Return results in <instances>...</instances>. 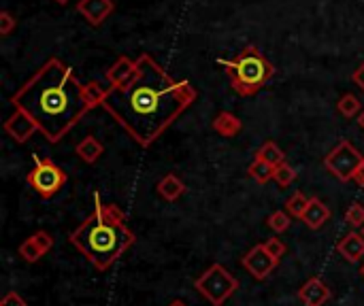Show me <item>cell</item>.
I'll use <instances>...</instances> for the list:
<instances>
[{"instance_id":"cell-1","label":"cell","mask_w":364,"mask_h":306,"mask_svg":"<svg viewBox=\"0 0 364 306\" xmlns=\"http://www.w3.org/2000/svg\"><path fill=\"white\" fill-rule=\"evenodd\" d=\"M194 100L196 90L190 81L173 79L149 54H143L135 75L124 86L109 88L103 109L132 141L149 147Z\"/></svg>"},{"instance_id":"cell-2","label":"cell","mask_w":364,"mask_h":306,"mask_svg":"<svg viewBox=\"0 0 364 306\" xmlns=\"http://www.w3.org/2000/svg\"><path fill=\"white\" fill-rule=\"evenodd\" d=\"M11 105L26 111L50 143H60L90 111L84 83L71 64L50 58L11 98Z\"/></svg>"},{"instance_id":"cell-3","label":"cell","mask_w":364,"mask_h":306,"mask_svg":"<svg viewBox=\"0 0 364 306\" xmlns=\"http://www.w3.org/2000/svg\"><path fill=\"white\" fill-rule=\"evenodd\" d=\"M71 242L92 261L96 270H109L135 242L137 236L126 223V215L115 204H105L94 192V211L71 234Z\"/></svg>"},{"instance_id":"cell-4","label":"cell","mask_w":364,"mask_h":306,"mask_svg":"<svg viewBox=\"0 0 364 306\" xmlns=\"http://www.w3.org/2000/svg\"><path fill=\"white\" fill-rule=\"evenodd\" d=\"M217 64L226 69L232 90L239 96H254L275 75L273 64L256 45H245L232 60H217Z\"/></svg>"},{"instance_id":"cell-5","label":"cell","mask_w":364,"mask_h":306,"mask_svg":"<svg viewBox=\"0 0 364 306\" xmlns=\"http://www.w3.org/2000/svg\"><path fill=\"white\" fill-rule=\"evenodd\" d=\"M194 287L211 306H222L239 289V281L222 264H211L194 281Z\"/></svg>"},{"instance_id":"cell-6","label":"cell","mask_w":364,"mask_h":306,"mask_svg":"<svg viewBox=\"0 0 364 306\" xmlns=\"http://www.w3.org/2000/svg\"><path fill=\"white\" fill-rule=\"evenodd\" d=\"M33 162H35V168L28 172L26 177V183L43 198V200H50L54 198L64 185H67V172L52 160L47 158H41L37 153H33Z\"/></svg>"},{"instance_id":"cell-7","label":"cell","mask_w":364,"mask_h":306,"mask_svg":"<svg viewBox=\"0 0 364 306\" xmlns=\"http://www.w3.org/2000/svg\"><path fill=\"white\" fill-rule=\"evenodd\" d=\"M362 160H364V155L349 141H341L324 158V166L339 181H353V175H356L358 166L362 164Z\"/></svg>"},{"instance_id":"cell-8","label":"cell","mask_w":364,"mask_h":306,"mask_svg":"<svg viewBox=\"0 0 364 306\" xmlns=\"http://www.w3.org/2000/svg\"><path fill=\"white\" fill-rule=\"evenodd\" d=\"M277 266H279V259H275V257L266 251L264 242L251 247V249L243 255V268H245L256 281L268 278Z\"/></svg>"},{"instance_id":"cell-9","label":"cell","mask_w":364,"mask_h":306,"mask_svg":"<svg viewBox=\"0 0 364 306\" xmlns=\"http://www.w3.org/2000/svg\"><path fill=\"white\" fill-rule=\"evenodd\" d=\"M5 132L16 141V143H28L37 132H41L39 130V126H37V122L26 113V111H20V109H16V113L5 122Z\"/></svg>"},{"instance_id":"cell-10","label":"cell","mask_w":364,"mask_h":306,"mask_svg":"<svg viewBox=\"0 0 364 306\" xmlns=\"http://www.w3.org/2000/svg\"><path fill=\"white\" fill-rule=\"evenodd\" d=\"M52 247H54L52 234L45 232V230H39V232H35L33 236H28V238L20 245L18 253L22 255V259L35 264V261H39L47 251H52Z\"/></svg>"},{"instance_id":"cell-11","label":"cell","mask_w":364,"mask_h":306,"mask_svg":"<svg viewBox=\"0 0 364 306\" xmlns=\"http://www.w3.org/2000/svg\"><path fill=\"white\" fill-rule=\"evenodd\" d=\"M330 289L328 285L319 278V276H311L309 281H305L298 289V300L305 306H324L330 300Z\"/></svg>"},{"instance_id":"cell-12","label":"cell","mask_w":364,"mask_h":306,"mask_svg":"<svg viewBox=\"0 0 364 306\" xmlns=\"http://www.w3.org/2000/svg\"><path fill=\"white\" fill-rule=\"evenodd\" d=\"M113 0H79L77 3V11L92 26H101L113 13Z\"/></svg>"},{"instance_id":"cell-13","label":"cell","mask_w":364,"mask_h":306,"mask_svg":"<svg viewBox=\"0 0 364 306\" xmlns=\"http://www.w3.org/2000/svg\"><path fill=\"white\" fill-rule=\"evenodd\" d=\"M336 251L351 264H358L364 257V236L362 232H349L336 242Z\"/></svg>"},{"instance_id":"cell-14","label":"cell","mask_w":364,"mask_h":306,"mask_svg":"<svg viewBox=\"0 0 364 306\" xmlns=\"http://www.w3.org/2000/svg\"><path fill=\"white\" fill-rule=\"evenodd\" d=\"M330 208L317 198V196H313L311 200H309V206H307V211H305V215L300 217V221L309 228V230H319V228H324L328 221H330Z\"/></svg>"},{"instance_id":"cell-15","label":"cell","mask_w":364,"mask_h":306,"mask_svg":"<svg viewBox=\"0 0 364 306\" xmlns=\"http://www.w3.org/2000/svg\"><path fill=\"white\" fill-rule=\"evenodd\" d=\"M137 71V62L130 60L128 56H122L115 60V64L107 71V81L111 83L109 88H115V86H124Z\"/></svg>"},{"instance_id":"cell-16","label":"cell","mask_w":364,"mask_h":306,"mask_svg":"<svg viewBox=\"0 0 364 306\" xmlns=\"http://www.w3.org/2000/svg\"><path fill=\"white\" fill-rule=\"evenodd\" d=\"M213 130L220 134V136H226V139H232L237 136L241 130H243V124L241 119L234 115V113H228V111H222L215 119H213Z\"/></svg>"},{"instance_id":"cell-17","label":"cell","mask_w":364,"mask_h":306,"mask_svg":"<svg viewBox=\"0 0 364 306\" xmlns=\"http://www.w3.org/2000/svg\"><path fill=\"white\" fill-rule=\"evenodd\" d=\"M75 153H77L86 164H96V162L103 158L105 147H103V143H101L96 136H86L84 141H79V143H77Z\"/></svg>"},{"instance_id":"cell-18","label":"cell","mask_w":364,"mask_h":306,"mask_svg":"<svg viewBox=\"0 0 364 306\" xmlns=\"http://www.w3.org/2000/svg\"><path fill=\"white\" fill-rule=\"evenodd\" d=\"M156 189H158V194H160L164 200L175 202V200H179V198L183 196L186 185H183V181H181L177 175H173V172H171V175H164V177L158 181Z\"/></svg>"},{"instance_id":"cell-19","label":"cell","mask_w":364,"mask_h":306,"mask_svg":"<svg viewBox=\"0 0 364 306\" xmlns=\"http://www.w3.org/2000/svg\"><path fill=\"white\" fill-rule=\"evenodd\" d=\"M256 158L262 160V162H266V164H271L273 168L285 164V153H283V151L279 149V145L273 143V141H266V143L256 151Z\"/></svg>"},{"instance_id":"cell-20","label":"cell","mask_w":364,"mask_h":306,"mask_svg":"<svg viewBox=\"0 0 364 306\" xmlns=\"http://www.w3.org/2000/svg\"><path fill=\"white\" fill-rule=\"evenodd\" d=\"M107 92H109V90H105L98 81H88V83L84 86V96H86V102H88L90 111L105 105Z\"/></svg>"},{"instance_id":"cell-21","label":"cell","mask_w":364,"mask_h":306,"mask_svg":"<svg viewBox=\"0 0 364 306\" xmlns=\"http://www.w3.org/2000/svg\"><path fill=\"white\" fill-rule=\"evenodd\" d=\"M336 111L345 117V119H351L356 115L362 113V102L353 96V94H343L336 102Z\"/></svg>"},{"instance_id":"cell-22","label":"cell","mask_w":364,"mask_h":306,"mask_svg":"<svg viewBox=\"0 0 364 306\" xmlns=\"http://www.w3.org/2000/svg\"><path fill=\"white\" fill-rule=\"evenodd\" d=\"M309 200L311 198H307L302 192H296V194H292L288 200H285V213L290 215V217H302L305 215V211H307V206H309Z\"/></svg>"},{"instance_id":"cell-23","label":"cell","mask_w":364,"mask_h":306,"mask_svg":"<svg viewBox=\"0 0 364 306\" xmlns=\"http://www.w3.org/2000/svg\"><path fill=\"white\" fill-rule=\"evenodd\" d=\"M273 172H275V168H273L271 164L258 160V158H256V160L249 164V168H247V175H249L256 183H266V181H271V179H273Z\"/></svg>"},{"instance_id":"cell-24","label":"cell","mask_w":364,"mask_h":306,"mask_svg":"<svg viewBox=\"0 0 364 306\" xmlns=\"http://www.w3.org/2000/svg\"><path fill=\"white\" fill-rule=\"evenodd\" d=\"M290 215L285 213V211H275V213H271L268 215V219H266V225L273 230V232H277V234H283L285 230H290Z\"/></svg>"},{"instance_id":"cell-25","label":"cell","mask_w":364,"mask_h":306,"mask_svg":"<svg viewBox=\"0 0 364 306\" xmlns=\"http://www.w3.org/2000/svg\"><path fill=\"white\" fill-rule=\"evenodd\" d=\"M345 221L358 230V228H364V204L362 202H351L349 208L345 211Z\"/></svg>"},{"instance_id":"cell-26","label":"cell","mask_w":364,"mask_h":306,"mask_svg":"<svg viewBox=\"0 0 364 306\" xmlns=\"http://www.w3.org/2000/svg\"><path fill=\"white\" fill-rule=\"evenodd\" d=\"M294 179H296V170H294L288 162L281 164V166H277L275 172H273V181H275L279 187H288L290 183H294Z\"/></svg>"},{"instance_id":"cell-27","label":"cell","mask_w":364,"mask_h":306,"mask_svg":"<svg viewBox=\"0 0 364 306\" xmlns=\"http://www.w3.org/2000/svg\"><path fill=\"white\" fill-rule=\"evenodd\" d=\"M18 28V20L11 11H0V37H9Z\"/></svg>"},{"instance_id":"cell-28","label":"cell","mask_w":364,"mask_h":306,"mask_svg":"<svg viewBox=\"0 0 364 306\" xmlns=\"http://www.w3.org/2000/svg\"><path fill=\"white\" fill-rule=\"evenodd\" d=\"M264 247H266V251H268L275 259H281L283 253H285V245H283L279 238H268V240L264 242Z\"/></svg>"},{"instance_id":"cell-29","label":"cell","mask_w":364,"mask_h":306,"mask_svg":"<svg viewBox=\"0 0 364 306\" xmlns=\"http://www.w3.org/2000/svg\"><path fill=\"white\" fill-rule=\"evenodd\" d=\"M0 306H28V304L18 291H7L3 295V300H0Z\"/></svg>"},{"instance_id":"cell-30","label":"cell","mask_w":364,"mask_h":306,"mask_svg":"<svg viewBox=\"0 0 364 306\" xmlns=\"http://www.w3.org/2000/svg\"><path fill=\"white\" fill-rule=\"evenodd\" d=\"M351 81H353V83H356V86H358L362 92H364V62H362V64H360L356 71H353V75H351Z\"/></svg>"},{"instance_id":"cell-31","label":"cell","mask_w":364,"mask_h":306,"mask_svg":"<svg viewBox=\"0 0 364 306\" xmlns=\"http://www.w3.org/2000/svg\"><path fill=\"white\" fill-rule=\"evenodd\" d=\"M353 183H358L360 187H364V160H362V164L358 166L356 175H353Z\"/></svg>"},{"instance_id":"cell-32","label":"cell","mask_w":364,"mask_h":306,"mask_svg":"<svg viewBox=\"0 0 364 306\" xmlns=\"http://www.w3.org/2000/svg\"><path fill=\"white\" fill-rule=\"evenodd\" d=\"M358 126H360V128L364 130V109H362V113L358 115Z\"/></svg>"},{"instance_id":"cell-33","label":"cell","mask_w":364,"mask_h":306,"mask_svg":"<svg viewBox=\"0 0 364 306\" xmlns=\"http://www.w3.org/2000/svg\"><path fill=\"white\" fill-rule=\"evenodd\" d=\"M169 306H188V304H186V302H181V300H173Z\"/></svg>"},{"instance_id":"cell-34","label":"cell","mask_w":364,"mask_h":306,"mask_svg":"<svg viewBox=\"0 0 364 306\" xmlns=\"http://www.w3.org/2000/svg\"><path fill=\"white\" fill-rule=\"evenodd\" d=\"M56 3H58V5H62V7H64V5H69V3H71V0H56Z\"/></svg>"},{"instance_id":"cell-35","label":"cell","mask_w":364,"mask_h":306,"mask_svg":"<svg viewBox=\"0 0 364 306\" xmlns=\"http://www.w3.org/2000/svg\"><path fill=\"white\" fill-rule=\"evenodd\" d=\"M360 272H362V276H364V266H362V270H360Z\"/></svg>"},{"instance_id":"cell-36","label":"cell","mask_w":364,"mask_h":306,"mask_svg":"<svg viewBox=\"0 0 364 306\" xmlns=\"http://www.w3.org/2000/svg\"><path fill=\"white\" fill-rule=\"evenodd\" d=\"M362 236H364V228H362Z\"/></svg>"}]
</instances>
